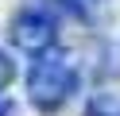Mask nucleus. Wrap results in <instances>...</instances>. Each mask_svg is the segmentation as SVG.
Wrapping results in <instances>:
<instances>
[{
  "instance_id": "nucleus-1",
  "label": "nucleus",
  "mask_w": 120,
  "mask_h": 116,
  "mask_svg": "<svg viewBox=\"0 0 120 116\" xmlns=\"http://www.w3.org/2000/svg\"><path fill=\"white\" fill-rule=\"evenodd\" d=\"M31 58L35 62L27 70V97L39 112H58L78 89V62L62 46H47Z\"/></svg>"
},
{
  "instance_id": "nucleus-5",
  "label": "nucleus",
  "mask_w": 120,
  "mask_h": 116,
  "mask_svg": "<svg viewBox=\"0 0 120 116\" xmlns=\"http://www.w3.org/2000/svg\"><path fill=\"white\" fill-rule=\"evenodd\" d=\"M0 116H16V105H12L4 93H0Z\"/></svg>"
},
{
  "instance_id": "nucleus-4",
  "label": "nucleus",
  "mask_w": 120,
  "mask_h": 116,
  "mask_svg": "<svg viewBox=\"0 0 120 116\" xmlns=\"http://www.w3.org/2000/svg\"><path fill=\"white\" fill-rule=\"evenodd\" d=\"M12 74H16V70H12V58L4 50H0V93L8 89V81H12Z\"/></svg>"
},
{
  "instance_id": "nucleus-2",
  "label": "nucleus",
  "mask_w": 120,
  "mask_h": 116,
  "mask_svg": "<svg viewBox=\"0 0 120 116\" xmlns=\"http://www.w3.org/2000/svg\"><path fill=\"white\" fill-rule=\"evenodd\" d=\"M54 39H58V12L50 0H35L12 19V43L27 54H39L47 46H54Z\"/></svg>"
},
{
  "instance_id": "nucleus-3",
  "label": "nucleus",
  "mask_w": 120,
  "mask_h": 116,
  "mask_svg": "<svg viewBox=\"0 0 120 116\" xmlns=\"http://www.w3.org/2000/svg\"><path fill=\"white\" fill-rule=\"evenodd\" d=\"M85 116H120V93H93L85 105Z\"/></svg>"
}]
</instances>
